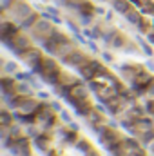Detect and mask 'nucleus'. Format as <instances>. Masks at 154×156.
I'll return each instance as SVG.
<instances>
[{"mask_svg":"<svg viewBox=\"0 0 154 156\" xmlns=\"http://www.w3.org/2000/svg\"><path fill=\"white\" fill-rule=\"evenodd\" d=\"M51 105H53V109H56V111H62V105H60L58 102H53Z\"/></svg>","mask_w":154,"mask_h":156,"instance_id":"f257e3e1","label":"nucleus"}]
</instances>
